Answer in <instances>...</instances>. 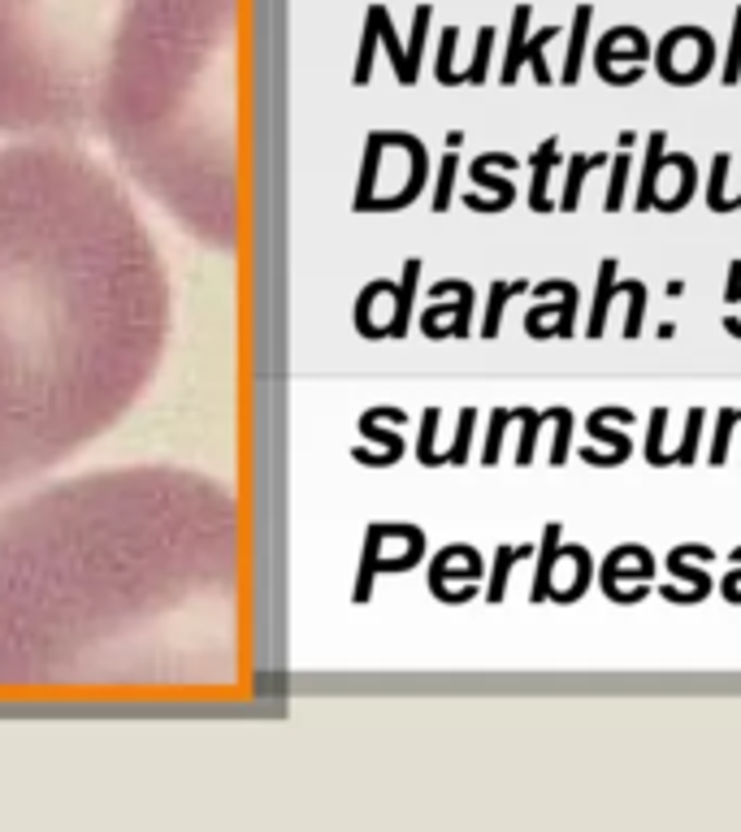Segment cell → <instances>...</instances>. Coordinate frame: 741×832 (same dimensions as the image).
Wrapping results in <instances>:
<instances>
[{"label": "cell", "instance_id": "obj_7", "mask_svg": "<svg viewBox=\"0 0 741 832\" xmlns=\"http://www.w3.org/2000/svg\"><path fill=\"white\" fill-rule=\"evenodd\" d=\"M585 27H589V4L577 9V27H573V40H568V57H564V82H577L582 75V52H585Z\"/></svg>", "mask_w": 741, "mask_h": 832}, {"label": "cell", "instance_id": "obj_1", "mask_svg": "<svg viewBox=\"0 0 741 832\" xmlns=\"http://www.w3.org/2000/svg\"><path fill=\"white\" fill-rule=\"evenodd\" d=\"M247 676V534L226 481L91 469L0 512L4 694H222Z\"/></svg>", "mask_w": 741, "mask_h": 832}, {"label": "cell", "instance_id": "obj_8", "mask_svg": "<svg viewBox=\"0 0 741 832\" xmlns=\"http://www.w3.org/2000/svg\"><path fill=\"white\" fill-rule=\"evenodd\" d=\"M660 153H663V130L651 135V148H646V174H642V187H637V208H651L655 199V183H660Z\"/></svg>", "mask_w": 741, "mask_h": 832}, {"label": "cell", "instance_id": "obj_12", "mask_svg": "<svg viewBox=\"0 0 741 832\" xmlns=\"http://www.w3.org/2000/svg\"><path fill=\"white\" fill-rule=\"evenodd\" d=\"M555 157V139H546V148H543V165L546 160ZM543 183H546V174H538V183H534V208H546V199H543Z\"/></svg>", "mask_w": 741, "mask_h": 832}, {"label": "cell", "instance_id": "obj_4", "mask_svg": "<svg viewBox=\"0 0 741 832\" xmlns=\"http://www.w3.org/2000/svg\"><path fill=\"white\" fill-rule=\"evenodd\" d=\"M126 0H0V135L87 139Z\"/></svg>", "mask_w": 741, "mask_h": 832}, {"label": "cell", "instance_id": "obj_11", "mask_svg": "<svg viewBox=\"0 0 741 832\" xmlns=\"http://www.w3.org/2000/svg\"><path fill=\"white\" fill-rule=\"evenodd\" d=\"M624 178H628V160H624V157H616V174H612V192H607V199H603V208H607V213H612V208L621 204Z\"/></svg>", "mask_w": 741, "mask_h": 832}, {"label": "cell", "instance_id": "obj_5", "mask_svg": "<svg viewBox=\"0 0 741 832\" xmlns=\"http://www.w3.org/2000/svg\"><path fill=\"white\" fill-rule=\"evenodd\" d=\"M711 40L706 31H694V27H676L667 31V40L660 43V75L663 82L672 87H685V82H699L706 70H711Z\"/></svg>", "mask_w": 741, "mask_h": 832}, {"label": "cell", "instance_id": "obj_10", "mask_svg": "<svg viewBox=\"0 0 741 832\" xmlns=\"http://www.w3.org/2000/svg\"><path fill=\"white\" fill-rule=\"evenodd\" d=\"M741 79V9L733 18V48H729V70H724V82H738Z\"/></svg>", "mask_w": 741, "mask_h": 832}, {"label": "cell", "instance_id": "obj_2", "mask_svg": "<svg viewBox=\"0 0 741 832\" xmlns=\"http://www.w3.org/2000/svg\"><path fill=\"white\" fill-rule=\"evenodd\" d=\"M169 330V270L126 183L70 139L0 144V490L109 434Z\"/></svg>", "mask_w": 741, "mask_h": 832}, {"label": "cell", "instance_id": "obj_13", "mask_svg": "<svg viewBox=\"0 0 741 832\" xmlns=\"http://www.w3.org/2000/svg\"><path fill=\"white\" fill-rule=\"evenodd\" d=\"M699 417L702 412H690V430H685V451H681V464L694 460V438H699Z\"/></svg>", "mask_w": 741, "mask_h": 832}, {"label": "cell", "instance_id": "obj_6", "mask_svg": "<svg viewBox=\"0 0 741 832\" xmlns=\"http://www.w3.org/2000/svg\"><path fill=\"white\" fill-rule=\"evenodd\" d=\"M612 295H616V261H603V270H598V295H594V317H589V339L603 334V317H607Z\"/></svg>", "mask_w": 741, "mask_h": 832}, {"label": "cell", "instance_id": "obj_9", "mask_svg": "<svg viewBox=\"0 0 741 832\" xmlns=\"http://www.w3.org/2000/svg\"><path fill=\"white\" fill-rule=\"evenodd\" d=\"M598 165H607V157H577V160H573V169H568V187H564V199H559V208H564V213H573V208H577L585 169H598Z\"/></svg>", "mask_w": 741, "mask_h": 832}, {"label": "cell", "instance_id": "obj_3", "mask_svg": "<svg viewBox=\"0 0 741 832\" xmlns=\"http://www.w3.org/2000/svg\"><path fill=\"white\" fill-rule=\"evenodd\" d=\"M243 0H126L96 91L117 169L195 243L243 235Z\"/></svg>", "mask_w": 741, "mask_h": 832}]
</instances>
